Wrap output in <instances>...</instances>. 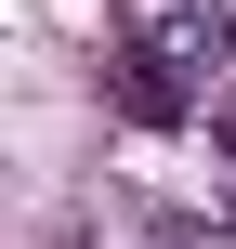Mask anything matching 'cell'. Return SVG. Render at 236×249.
<instances>
[{"mask_svg":"<svg viewBox=\"0 0 236 249\" xmlns=\"http://www.w3.org/2000/svg\"><path fill=\"white\" fill-rule=\"evenodd\" d=\"M158 249H236V223H158Z\"/></svg>","mask_w":236,"mask_h":249,"instance_id":"cell-3","label":"cell"},{"mask_svg":"<svg viewBox=\"0 0 236 249\" xmlns=\"http://www.w3.org/2000/svg\"><path fill=\"white\" fill-rule=\"evenodd\" d=\"M105 92H118V118H131V131H184V105H197V79H184L171 53H145V39H118Z\"/></svg>","mask_w":236,"mask_h":249,"instance_id":"cell-2","label":"cell"},{"mask_svg":"<svg viewBox=\"0 0 236 249\" xmlns=\"http://www.w3.org/2000/svg\"><path fill=\"white\" fill-rule=\"evenodd\" d=\"M118 26H131L145 53H171L184 79L236 66V13H223V0H118Z\"/></svg>","mask_w":236,"mask_h":249,"instance_id":"cell-1","label":"cell"}]
</instances>
